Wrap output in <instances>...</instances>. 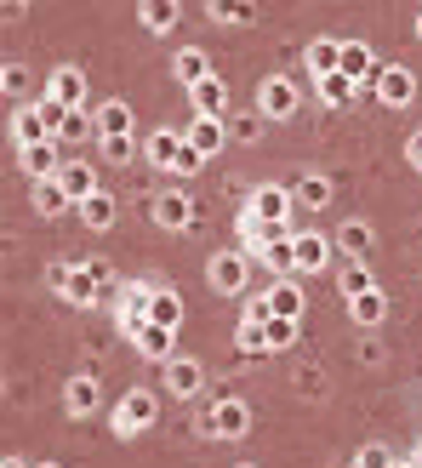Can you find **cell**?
Wrapping results in <instances>:
<instances>
[{
    "instance_id": "6da1fadb",
    "label": "cell",
    "mask_w": 422,
    "mask_h": 468,
    "mask_svg": "<svg viewBox=\"0 0 422 468\" xmlns=\"http://www.w3.org/2000/svg\"><path fill=\"white\" fill-rule=\"evenodd\" d=\"M246 274H251V257H246L240 246H234V251H217V257L206 263V280H211V292H217V297H240V292H246Z\"/></svg>"
},
{
    "instance_id": "7a4b0ae2",
    "label": "cell",
    "mask_w": 422,
    "mask_h": 468,
    "mask_svg": "<svg viewBox=\"0 0 422 468\" xmlns=\"http://www.w3.org/2000/svg\"><path fill=\"white\" fill-rule=\"evenodd\" d=\"M291 223H263V218H251V212H240V251L246 257H257V263H269V251L280 246V240H291Z\"/></svg>"
},
{
    "instance_id": "3957f363",
    "label": "cell",
    "mask_w": 422,
    "mask_h": 468,
    "mask_svg": "<svg viewBox=\"0 0 422 468\" xmlns=\"http://www.w3.org/2000/svg\"><path fill=\"white\" fill-rule=\"evenodd\" d=\"M206 434H217V440H246V434H251V406L234 400V394H217V406L206 411Z\"/></svg>"
},
{
    "instance_id": "277c9868",
    "label": "cell",
    "mask_w": 422,
    "mask_h": 468,
    "mask_svg": "<svg viewBox=\"0 0 422 468\" xmlns=\"http://www.w3.org/2000/svg\"><path fill=\"white\" fill-rule=\"evenodd\" d=\"M297 109H302V91L286 75H269L263 86H257V114H263V121H291Z\"/></svg>"
},
{
    "instance_id": "5b68a950",
    "label": "cell",
    "mask_w": 422,
    "mask_h": 468,
    "mask_svg": "<svg viewBox=\"0 0 422 468\" xmlns=\"http://www.w3.org/2000/svg\"><path fill=\"white\" fill-rule=\"evenodd\" d=\"M154 411H160V400H154V394H149V388H132L126 400L114 406V434H121V440L143 434V429L154 423Z\"/></svg>"
},
{
    "instance_id": "8992f818",
    "label": "cell",
    "mask_w": 422,
    "mask_h": 468,
    "mask_svg": "<svg viewBox=\"0 0 422 468\" xmlns=\"http://www.w3.org/2000/svg\"><path fill=\"white\" fill-rule=\"evenodd\" d=\"M154 292L160 286H149V280H137V286H126V297H121V332L137 343V332L149 325V314H154Z\"/></svg>"
},
{
    "instance_id": "52a82bcc",
    "label": "cell",
    "mask_w": 422,
    "mask_h": 468,
    "mask_svg": "<svg viewBox=\"0 0 422 468\" xmlns=\"http://www.w3.org/2000/svg\"><path fill=\"white\" fill-rule=\"evenodd\" d=\"M371 86H377V98L388 109H406L417 98V75H411V69H400V63H383L377 75H371Z\"/></svg>"
},
{
    "instance_id": "ba28073f",
    "label": "cell",
    "mask_w": 422,
    "mask_h": 468,
    "mask_svg": "<svg viewBox=\"0 0 422 468\" xmlns=\"http://www.w3.org/2000/svg\"><path fill=\"white\" fill-rule=\"evenodd\" d=\"M291 189H280V183H263V189H257L251 200H246V212L251 218H263V223H291Z\"/></svg>"
},
{
    "instance_id": "9c48e42d",
    "label": "cell",
    "mask_w": 422,
    "mask_h": 468,
    "mask_svg": "<svg viewBox=\"0 0 422 468\" xmlns=\"http://www.w3.org/2000/svg\"><path fill=\"white\" fill-rule=\"evenodd\" d=\"M183 144H189L183 132L160 126V132H149V137H143V160H149V166H160V172H177V154H183Z\"/></svg>"
},
{
    "instance_id": "30bf717a",
    "label": "cell",
    "mask_w": 422,
    "mask_h": 468,
    "mask_svg": "<svg viewBox=\"0 0 422 468\" xmlns=\"http://www.w3.org/2000/svg\"><path fill=\"white\" fill-rule=\"evenodd\" d=\"M154 223L160 229H189L195 223V195H183V189H166V195H154Z\"/></svg>"
},
{
    "instance_id": "8fae6325",
    "label": "cell",
    "mask_w": 422,
    "mask_h": 468,
    "mask_svg": "<svg viewBox=\"0 0 422 468\" xmlns=\"http://www.w3.org/2000/svg\"><path fill=\"white\" fill-rule=\"evenodd\" d=\"M63 144L52 137V144H35V149H17V160H23V172H29L35 183H52L58 172H63V154H58Z\"/></svg>"
},
{
    "instance_id": "7c38bea8",
    "label": "cell",
    "mask_w": 422,
    "mask_h": 468,
    "mask_svg": "<svg viewBox=\"0 0 422 468\" xmlns=\"http://www.w3.org/2000/svg\"><path fill=\"white\" fill-rule=\"evenodd\" d=\"M332 251H337V240L332 234H297V274H320L325 263H332Z\"/></svg>"
},
{
    "instance_id": "4fadbf2b",
    "label": "cell",
    "mask_w": 422,
    "mask_h": 468,
    "mask_svg": "<svg viewBox=\"0 0 422 468\" xmlns=\"http://www.w3.org/2000/svg\"><path fill=\"white\" fill-rule=\"evenodd\" d=\"M137 355L172 366V360H177V332H172V325H154V320H149L143 332H137Z\"/></svg>"
},
{
    "instance_id": "5bb4252c",
    "label": "cell",
    "mask_w": 422,
    "mask_h": 468,
    "mask_svg": "<svg viewBox=\"0 0 422 468\" xmlns=\"http://www.w3.org/2000/svg\"><path fill=\"white\" fill-rule=\"evenodd\" d=\"M58 183H63V195L75 200V206H86L91 195H103V189H98V172H91L86 160H63V172H58Z\"/></svg>"
},
{
    "instance_id": "9a60e30c",
    "label": "cell",
    "mask_w": 422,
    "mask_h": 468,
    "mask_svg": "<svg viewBox=\"0 0 422 468\" xmlns=\"http://www.w3.org/2000/svg\"><path fill=\"white\" fill-rule=\"evenodd\" d=\"M302 63H309V75H314V80L337 75V69H343V40H332V35H314V40H309V52H302Z\"/></svg>"
},
{
    "instance_id": "2e32d148",
    "label": "cell",
    "mask_w": 422,
    "mask_h": 468,
    "mask_svg": "<svg viewBox=\"0 0 422 468\" xmlns=\"http://www.w3.org/2000/svg\"><path fill=\"white\" fill-rule=\"evenodd\" d=\"M189 98H195V121H223V114H228V86H223V75L200 80Z\"/></svg>"
},
{
    "instance_id": "e0dca14e",
    "label": "cell",
    "mask_w": 422,
    "mask_h": 468,
    "mask_svg": "<svg viewBox=\"0 0 422 468\" xmlns=\"http://www.w3.org/2000/svg\"><path fill=\"white\" fill-rule=\"evenodd\" d=\"M200 383H206V366H200L195 355H177V360L166 366V388L177 394V400H189V394H200Z\"/></svg>"
},
{
    "instance_id": "ac0fdd59",
    "label": "cell",
    "mask_w": 422,
    "mask_h": 468,
    "mask_svg": "<svg viewBox=\"0 0 422 468\" xmlns=\"http://www.w3.org/2000/svg\"><path fill=\"white\" fill-rule=\"evenodd\" d=\"M46 98H58L63 109H86V75H80V69H52Z\"/></svg>"
},
{
    "instance_id": "d6986e66",
    "label": "cell",
    "mask_w": 422,
    "mask_h": 468,
    "mask_svg": "<svg viewBox=\"0 0 422 468\" xmlns=\"http://www.w3.org/2000/svg\"><path fill=\"white\" fill-rule=\"evenodd\" d=\"M12 144H17V149L52 144V132H46V121H40V109H35V103H23V109L12 114Z\"/></svg>"
},
{
    "instance_id": "ffe728a7",
    "label": "cell",
    "mask_w": 422,
    "mask_h": 468,
    "mask_svg": "<svg viewBox=\"0 0 422 468\" xmlns=\"http://www.w3.org/2000/svg\"><path fill=\"white\" fill-rule=\"evenodd\" d=\"M137 132V114H132V103H98V144L103 137H132Z\"/></svg>"
},
{
    "instance_id": "44dd1931",
    "label": "cell",
    "mask_w": 422,
    "mask_h": 468,
    "mask_svg": "<svg viewBox=\"0 0 422 468\" xmlns=\"http://www.w3.org/2000/svg\"><path fill=\"white\" fill-rule=\"evenodd\" d=\"M172 69H177V86H189V91H195L200 80H211V75H217V69H211V58L200 52V46H183Z\"/></svg>"
},
{
    "instance_id": "7402d4cb",
    "label": "cell",
    "mask_w": 422,
    "mask_h": 468,
    "mask_svg": "<svg viewBox=\"0 0 422 468\" xmlns=\"http://www.w3.org/2000/svg\"><path fill=\"white\" fill-rule=\"evenodd\" d=\"M332 240H337V251H348V257H354V263H365V251H371V240H377V234H371V223L348 218V223L332 234Z\"/></svg>"
},
{
    "instance_id": "603a6c76",
    "label": "cell",
    "mask_w": 422,
    "mask_h": 468,
    "mask_svg": "<svg viewBox=\"0 0 422 468\" xmlns=\"http://www.w3.org/2000/svg\"><path fill=\"white\" fill-rule=\"evenodd\" d=\"M337 75H348L354 86L377 75V63H371V46H365V40H343V69H337Z\"/></svg>"
},
{
    "instance_id": "cb8c5ba5",
    "label": "cell",
    "mask_w": 422,
    "mask_h": 468,
    "mask_svg": "<svg viewBox=\"0 0 422 468\" xmlns=\"http://www.w3.org/2000/svg\"><path fill=\"white\" fill-rule=\"evenodd\" d=\"M183 137H189V149H200V154L211 160V154H223V144H228V126H223V121H195V126L183 132Z\"/></svg>"
},
{
    "instance_id": "d4e9b609",
    "label": "cell",
    "mask_w": 422,
    "mask_h": 468,
    "mask_svg": "<svg viewBox=\"0 0 422 468\" xmlns=\"http://www.w3.org/2000/svg\"><path fill=\"white\" fill-rule=\"evenodd\" d=\"M63 406H69V417H91L98 411V378H69Z\"/></svg>"
},
{
    "instance_id": "484cf974",
    "label": "cell",
    "mask_w": 422,
    "mask_h": 468,
    "mask_svg": "<svg viewBox=\"0 0 422 468\" xmlns=\"http://www.w3.org/2000/svg\"><path fill=\"white\" fill-rule=\"evenodd\" d=\"M58 297H63V303H75V309H91V303H98V280H91V269L75 263V274H69V286H63Z\"/></svg>"
},
{
    "instance_id": "4316f807",
    "label": "cell",
    "mask_w": 422,
    "mask_h": 468,
    "mask_svg": "<svg viewBox=\"0 0 422 468\" xmlns=\"http://www.w3.org/2000/svg\"><path fill=\"white\" fill-rule=\"evenodd\" d=\"M348 314H354V325H365V332H371V325H383V320H388V297H383V292L348 297Z\"/></svg>"
},
{
    "instance_id": "83f0119b",
    "label": "cell",
    "mask_w": 422,
    "mask_h": 468,
    "mask_svg": "<svg viewBox=\"0 0 422 468\" xmlns=\"http://www.w3.org/2000/svg\"><path fill=\"white\" fill-rule=\"evenodd\" d=\"M80 218H86V229L109 234V229H114V218H121V200H114V195H91V200L80 206Z\"/></svg>"
},
{
    "instance_id": "f1b7e54d",
    "label": "cell",
    "mask_w": 422,
    "mask_h": 468,
    "mask_svg": "<svg viewBox=\"0 0 422 468\" xmlns=\"http://www.w3.org/2000/svg\"><path fill=\"white\" fill-rule=\"evenodd\" d=\"M86 137H98V109H69L58 144H86Z\"/></svg>"
},
{
    "instance_id": "f546056e",
    "label": "cell",
    "mask_w": 422,
    "mask_h": 468,
    "mask_svg": "<svg viewBox=\"0 0 422 468\" xmlns=\"http://www.w3.org/2000/svg\"><path fill=\"white\" fill-rule=\"evenodd\" d=\"M269 303H274V320H302V292L291 286V280H274Z\"/></svg>"
},
{
    "instance_id": "4dcf8cb0",
    "label": "cell",
    "mask_w": 422,
    "mask_h": 468,
    "mask_svg": "<svg viewBox=\"0 0 422 468\" xmlns=\"http://www.w3.org/2000/svg\"><path fill=\"white\" fill-rule=\"evenodd\" d=\"M234 348H240L246 360L269 355V325H257V320H240V325H234Z\"/></svg>"
},
{
    "instance_id": "1f68e13d",
    "label": "cell",
    "mask_w": 422,
    "mask_h": 468,
    "mask_svg": "<svg viewBox=\"0 0 422 468\" xmlns=\"http://www.w3.org/2000/svg\"><path fill=\"white\" fill-rule=\"evenodd\" d=\"M291 200H297V206H309V212H320V206H332V183H325L320 172H309V177H302L297 189H291Z\"/></svg>"
},
{
    "instance_id": "d6a6232c",
    "label": "cell",
    "mask_w": 422,
    "mask_h": 468,
    "mask_svg": "<svg viewBox=\"0 0 422 468\" xmlns=\"http://www.w3.org/2000/svg\"><path fill=\"white\" fill-rule=\"evenodd\" d=\"M35 206H40V218H63L75 200H69V195H63V183L52 177V183H35Z\"/></svg>"
},
{
    "instance_id": "836d02e7",
    "label": "cell",
    "mask_w": 422,
    "mask_h": 468,
    "mask_svg": "<svg viewBox=\"0 0 422 468\" xmlns=\"http://www.w3.org/2000/svg\"><path fill=\"white\" fill-rule=\"evenodd\" d=\"M314 91H320V98L332 103V109H343V103H354V98H360V86L348 80V75H325V80H314Z\"/></svg>"
},
{
    "instance_id": "e575fe53",
    "label": "cell",
    "mask_w": 422,
    "mask_h": 468,
    "mask_svg": "<svg viewBox=\"0 0 422 468\" xmlns=\"http://www.w3.org/2000/svg\"><path fill=\"white\" fill-rule=\"evenodd\" d=\"M154 325H172V332H177V325H183V297L172 292V286H160L154 292V314H149Z\"/></svg>"
},
{
    "instance_id": "d590c367",
    "label": "cell",
    "mask_w": 422,
    "mask_h": 468,
    "mask_svg": "<svg viewBox=\"0 0 422 468\" xmlns=\"http://www.w3.org/2000/svg\"><path fill=\"white\" fill-rule=\"evenodd\" d=\"M137 12H143V29H154V35H166L172 23H177V6H172V0H143Z\"/></svg>"
},
{
    "instance_id": "8d00e7d4",
    "label": "cell",
    "mask_w": 422,
    "mask_h": 468,
    "mask_svg": "<svg viewBox=\"0 0 422 468\" xmlns=\"http://www.w3.org/2000/svg\"><path fill=\"white\" fill-rule=\"evenodd\" d=\"M365 292H377L371 269H365V263H348V269H343V297H365Z\"/></svg>"
},
{
    "instance_id": "74e56055",
    "label": "cell",
    "mask_w": 422,
    "mask_h": 468,
    "mask_svg": "<svg viewBox=\"0 0 422 468\" xmlns=\"http://www.w3.org/2000/svg\"><path fill=\"white\" fill-rule=\"evenodd\" d=\"M269 269H274L280 280H291V274H297V234H291V240H280V246L269 251Z\"/></svg>"
},
{
    "instance_id": "f35d334b",
    "label": "cell",
    "mask_w": 422,
    "mask_h": 468,
    "mask_svg": "<svg viewBox=\"0 0 422 468\" xmlns=\"http://www.w3.org/2000/svg\"><path fill=\"white\" fill-rule=\"evenodd\" d=\"M103 160H109V166H126V160L137 154V149H143V144H137V137H103Z\"/></svg>"
},
{
    "instance_id": "ab89813d",
    "label": "cell",
    "mask_w": 422,
    "mask_h": 468,
    "mask_svg": "<svg viewBox=\"0 0 422 468\" xmlns=\"http://www.w3.org/2000/svg\"><path fill=\"white\" fill-rule=\"evenodd\" d=\"M0 91H6V98H23V91H29V69L6 63V69H0Z\"/></svg>"
},
{
    "instance_id": "60d3db41",
    "label": "cell",
    "mask_w": 422,
    "mask_h": 468,
    "mask_svg": "<svg viewBox=\"0 0 422 468\" xmlns=\"http://www.w3.org/2000/svg\"><path fill=\"white\" fill-rule=\"evenodd\" d=\"M257 132H263V114H257V109H246V114H234V121H228V137H240V144H251Z\"/></svg>"
},
{
    "instance_id": "b9f144b4",
    "label": "cell",
    "mask_w": 422,
    "mask_h": 468,
    "mask_svg": "<svg viewBox=\"0 0 422 468\" xmlns=\"http://www.w3.org/2000/svg\"><path fill=\"white\" fill-rule=\"evenodd\" d=\"M35 109H40V121H46V132H52V137H58V132H63V121H69V109H63L58 98H40Z\"/></svg>"
},
{
    "instance_id": "7bdbcfd3",
    "label": "cell",
    "mask_w": 422,
    "mask_h": 468,
    "mask_svg": "<svg viewBox=\"0 0 422 468\" xmlns=\"http://www.w3.org/2000/svg\"><path fill=\"white\" fill-rule=\"evenodd\" d=\"M240 320H257V325H269V320H274V303H269V292H251V297H246V314H240Z\"/></svg>"
},
{
    "instance_id": "ee69618b",
    "label": "cell",
    "mask_w": 422,
    "mask_h": 468,
    "mask_svg": "<svg viewBox=\"0 0 422 468\" xmlns=\"http://www.w3.org/2000/svg\"><path fill=\"white\" fill-rule=\"evenodd\" d=\"M297 343V320H269V355L274 348H291Z\"/></svg>"
},
{
    "instance_id": "f6af8a7d",
    "label": "cell",
    "mask_w": 422,
    "mask_h": 468,
    "mask_svg": "<svg viewBox=\"0 0 422 468\" xmlns=\"http://www.w3.org/2000/svg\"><path fill=\"white\" fill-rule=\"evenodd\" d=\"M400 457H394L388 446H360V457H354V468H394Z\"/></svg>"
},
{
    "instance_id": "bcb514c9",
    "label": "cell",
    "mask_w": 422,
    "mask_h": 468,
    "mask_svg": "<svg viewBox=\"0 0 422 468\" xmlns=\"http://www.w3.org/2000/svg\"><path fill=\"white\" fill-rule=\"evenodd\" d=\"M211 17H217V23H251L257 6H251V0H234V6H211Z\"/></svg>"
},
{
    "instance_id": "7dc6e473",
    "label": "cell",
    "mask_w": 422,
    "mask_h": 468,
    "mask_svg": "<svg viewBox=\"0 0 422 468\" xmlns=\"http://www.w3.org/2000/svg\"><path fill=\"white\" fill-rule=\"evenodd\" d=\"M200 166H206V154H200V149H189V144H183V154H177V177H195Z\"/></svg>"
},
{
    "instance_id": "c3c4849f",
    "label": "cell",
    "mask_w": 422,
    "mask_h": 468,
    "mask_svg": "<svg viewBox=\"0 0 422 468\" xmlns=\"http://www.w3.org/2000/svg\"><path fill=\"white\" fill-rule=\"evenodd\" d=\"M69 274H75V263H52V269H46V286L63 292V286H69Z\"/></svg>"
},
{
    "instance_id": "681fc988",
    "label": "cell",
    "mask_w": 422,
    "mask_h": 468,
    "mask_svg": "<svg viewBox=\"0 0 422 468\" xmlns=\"http://www.w3.org/2000/svg\"><path fill=\"white\" fill-rule=\"evenodd\" d=\"M406 160H411V166L422 172V132H411V144H406Z\"/></svg>"
},
{
    "instance_id": "f907efd6",
    "label": "cell",
    "mask_w": 422,
    "mask_h": 468,
    "mask_svg": "<svg viewBox=\"0 0 422 468\" xmlns=\"http://www.w3.org/2000/svg\"><path fill=\"white\" fill-rule=\"evenodd\" d=\"M86 269H91V280H98V286H103V280L114 274V269H109V257H91V263H86Z\"/></svg>"
},
{
    "instance_id": "816d5d0a",
    "label": "cell",
    "mask_w": 422,
    "mask_h": 468,
    "mask_svg": "<svg viewBox=\"0 0 422 468\" xmlns=\"http://www.w3.org/2000/svg\"><path fill=\"white\" fill-rule=\"evenodd\" d=\"M0 468H35V463H23V457H6V463H0Z\"/></svg>"
},
{
    "instance_id": "f5cc1de1",
    "label": "cell",
    "mask_w": 422,
    "mask_h": 468,
    "mask_svg": "<svg viewBox=\"0 0 422 468\" xmlns=\"http://www.w3.org/2000/svg\"><path fill=\"white\" fill-rule=\"evenodd\" d=\"M411 463H417V468H422V440H417V452H411Z\"/></svg>"
},
{
    "instance_id": "db71d44e",
    "label": "cell",
    "mask_w": 422,
    "mask_h": 468,
    "mask_svg": "<svg viewBox=\"0 0 422 468\" xmlns=\"http://www.w3.org/2000/svg\"><path fill=\"white\" fill-rule=\"evenodd\" d=\"M394 468H417V463H411V457H406V463H394Z\"/></svg>"
},
{
    "instance_id": "11a10c76",
    "label": "cell",
    "mask_w": 422,
    "mask_h": 468,
    "mask_svg": "<svg viewBox=\"0 0 422 468\" xmlns=\"http://www.w3.org/2000/svg\"><path fill=\"white\" fill-rule=\"evenodd\" d=\"M417 40H422V12H417Z\"/></svg>"
},
{
    "instance_id": "9f6ffc18",
    "label": "cell",
    "mask_w": 422,
    "mask_h": 468,
    "mask_svg": "<svg viewBox=\"0 0 422 468\" xmlns=\"http://www.w3.org/2000/svg\"><path fill=\"white\" fill-rule=\"evenodd\" d=\"M40 468H58V463H40Z\"/></svg>"
}]
</instances>
